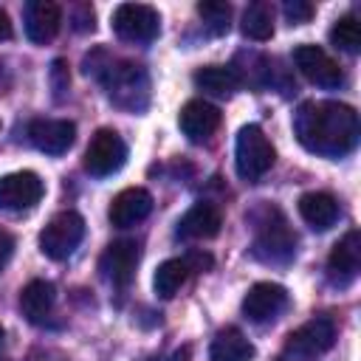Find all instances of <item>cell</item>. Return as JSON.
Instances as JSON below:
<instances>
[{"mask_svg":"<svg viewBox=\"0 0 361 361\" xmlns=\"http://www.w3.org/2000/svg\"><path fill=\"white\" fill-rule=\"evenodd\" d=\"M127 161V144L124 138L110 130V127H102L90 135L87 141V149H85V158H82V166L93 175V178H107L113 172H118Z\"/></svg>","mask_w":361,"mask_h":361,"instance_id":"obj_6","label":"cell"},{"mask_svg":"<svg viewBox=\"0 0 361 361\" xmlns=\"http://www.w3.org/2000/svg\"><path fill=\"white\" fill-rule=\"evenodd\" d=\"M293 133L307 152L341 158L355 149L358 113L344 102H302L293 113Z\"/></svg>","mask_w":361,"mask_h":361,"instance_id":"obj_1","label":"cell"},{"mask_svg":"<svg viewBox=\"0 0 361 361\" xmlns=\"http://www.w3.org/2000/svg\"><path fill=\"white\" fill-rule=\"evenodd\" d=\"M195 87L209 93V96H217V99H228L240 90V73L228 65H203L195 71L192 76Z\"/></svg>","mask_w":361,"mask_h":361,"instance_id":"obj_21","label":"cell"},{"mask_svg":"<svg viewBox=\"0 0 361 361\" xmlns=\"http://www.w3.org/2000/svg\"><path fill=\"white\" fill-rule=\"evenodd\" d=\"M189 355H192L189 347H178V350H172L169 355H158V358H149V361H189Z\"/></svg>","mask_w":361,"mask_h":361,"instance_id":"obj_31","label":"cell"},{"mask_svg":"<svg viewBox=\"0 0 361 361\" xmlns=\"http://www.w3.org/2000/svg\"><path fill=\"white\" fill-rule=\"evenodd\" d=\"M282 14H285V20L290 25H302V23H307L313 17V3H307V0H285L282 3Z\"/></svg>","mask_w":361,"mask_h":361,"instance_id":"obj_27","label":"cell"},{"mask_svg":"<svg viewBox=\"0 0 361 361\" xmlns=\"http://www.w3.org/2000/svg\"><path fill=\"white\" fill-rule=\"evenodd\" d=\"M197 14H200L203 25L209 28V34H214V37L226 34L228 25H231V6L223 3V0H203V3H197Z\"/></svg>","mask_w":361,"mask_h":361,"instance_id":"obj_26","label":"cell"},{"mask_svg":"<svg viewBox=\"0 0 361 361\" xmlns=\"http://www.w3.org/2000/svg\"><path fill=\"white\" fill-rule=\"evenodd\" d=\"M251 254L259 262H271V265H285L293 259L296 234L276 206H265L262 214L257 217V234L251 243Z\"/></svg>","mask_w":361,"mask_h":361,"instance_id":"obj_3","label":"cell"},{"mask_svg":"<svg viewBox=\"0 0 361 361\" xmlns=\"http://www.w3.org/2000/svg\"><path fill=\"white\" fill-rule=\"evenodd\" d=\"M8 37H11V20H8V14L0 8V42L8 39Z\"/></svg>","mask_w":361,"mask_h":361,"instance_id":"obj_32","label":"cell"},{"mask_svg":"<svg viewBox=\"0 0 361 361\" xmlns=\"http://www.w3.org/2000/svg\"><path fill=\"white\" fill-rule=\"evenodd\" d=\"M327 268H330V274H333L341 285H347V282L355 279V274H358V268H361V231H358V228H350V231L333 245L330 259H327Z\"/></svg>","mask_w":361,"mask_h":361,"instance_id":"obj_18","label":"cell"},{"mask_svg":"<svg viewBox=\"0 0 361 361\" xmlns=\"http://www.w3.org/2000/svg\"><path fill=\"white\" fill-rule=\"evenodd\" d=\"M336 341V324L330 316H316L310 322H305L302 327H296L288 336V353L296 355H322L333 347Z\"/></svg>","mask_w":361,"mask_h":361,"instance_id":"obj_13","label":"cell"},{"mask_svg":"<svg viewBox=\"0 0 361 361\" xmlns=\"http://www.w3.org/2000/svg\"><path fill=\"white\" fill-rule=\"evenodd\" d=\"M240 28L248 39H257V42L271 39L274 37V8H271V3H265V0L248 3V8L243 11Z\"/></svg>","mask_w":361,"mask_h":361,"instance_id":"obj_23","label":"cell"},{"mask_svg":"<svg viewBox=\"0 0 361 361\" xmlns=\"http://www.w3.org/2000/svg\"><path fill=\"white\" fill-rule=\"evenodd\" d=\"M152 212V195L144 189V186H130V189H121L110 209H107V217L116 228H130L141 220H147Z\"/></svg>","mask_w":361,"mask_h":361,"instance_id":"obj_15","label":"cell"},{"mask_svg":"<svg viewBox=\"0 0 361 361\" xmlns=\"http://www.w3.org/2000/svg\"><path fill=\"white\" fill-rule=\"evenodd\" d=\"M31 144L45 155H62L76 138V124L68 118H34L28 124Z\"/></svg>","mask_w":361,"mask_h":361,"instance_id":"obj_14","label":"cell"},{"mask_svg":"<svg viewBox=\"0 0 361 361\" xmlns=\"http://www.w3.org/2000/svg\"><path fill=\"white\" fill-rule=\"evenodd\" d=\"M299 217L313 228V231H327L338 220V203L330 192H305L296 203Z\"/></svg>","mask_w":361,"mask_h":361,"instance_id":"obj_19","label":"cell"},{"mask_svg":"<svg viewBox=\"0 0 361 361\" xmlns=\"http://www.w3.org/2000/svg\"><path fill=\"white\" fill-rule=\"evenodd\" d=\"M3 341H6V330H3V324H0V347H3Z\"/></svg>","mask_w":361,"mask_h":361,"instance_id":"obj_33","label":"cell"},{"mask_svg":"<svg viewBox=\"0 0 361 361\" xmlns=\"http://www.w3.org/2000/svg\"><path fill=\"white\" fill-rule=\"evenodd\" d=\"M11 254H14V237L0 226V271L6 268V262L11 259Z\"/></svg>","mask_w":361,"mask_h":361,"instance_id":"obj_30","label":"cell"},{"mask_svg":"<svg viewBox=\"0 0 361 361\" xmlns=\"http://www.w3.org/2000/svg\"><path fill=\"white\" fill-rule=\"evenodd\" d=\"M183 262H186L189 274H203V271L212 268V257H209L206 251H189V254L183 257Z\"/></svg>","mask_w":361,"mask_h":361,"instance_id":"obj_28","label":"cell"},{"mask_svg":"<svg viewBox=\"0 0 361 361\" xmlns=\"http://www.w3.org/2000/svg\"><path fill=\"white\" fill-rule=\"evenodd\" d=\"M51 82H54V90H56V99L62 96V90H68V65H65V59H56L54 62V68H51Z\"/></svg>","mask_w":361,"mask_h":361,"instance_id":"obj_29","label":"cell"},{"mask_svg":"<svg viewBox=\"0 0 361 361\" xmlns=\"http://www.w3.org/2000/svg\"><path fill=\"white\" fill-rule=\"evenodd\" d=\"M138 259H141V245L135 240H113L99 257V271L110 285L124 288L133 282Z\"/></svg>","mask_w":361,"mask_h":361,"instance_id":"obj_10","label":"cell"},{"mask_svg":"<svg viewBox=\"0 0 361 361\" xmlns=\"http://www.w3.org/2000/svg\"><path fill=\"white\" fill-rule=\"evenodd\" d=\"M276 161V149L274 144L268 141V135L262 133L259 124H245L240 127L237 133V141H234V166H237V175L248 183H257Z\"/></svg>","mask_w":361,"mask_h":361,"instance_id":"obj_4","label":"cell"},{"mask_svg":"<svg viewBox=\"0 0 361 361\" xmlns=\"http://www.w3.org/2000/svg\"><path fill=\"white\" fill-rule=\"evenodd\" d=\"M23 20H25V37L34 45H45V42H51L56 37L59 23H62V11L51 0H31L25 6Z\"/></svg>","mask_w":361,"mask_h":361,"instance_id":"obj_17","label":"cell"},{"mask_svg":"<svg viewBox=\"0 0 361 361\" xmlns=\"http://www.w3.org/2000/svg\"><path fill=\"white\" fill-rule=\"evenodd\" d=\"M178 127L192 144H203L217 133L220 110L206 99H189L178 113Z\"/></svg>","mask_w":361,"mask_h":361,"instance_id":"obj_12","label":"cell"},{"mask_svg":"<svg viewBox=\"0 0 361 361\" xmlns=\"http://www.w3.org/2000/svg\"><path fill=\"white\" fill-rule=\"evenodd\" d=\"M293 65L307 82H313L319 87H338L344 82L338 62L322 45H310V42L296 45L293 48Z\"/></svg>","mask_w":361,"mask_h":361,"instance_id":"obj_8","label":"cell"},{"mask_svg":"<svg viewBox=\"0 0 361 361\" xmlns=\"http://www.w3.org/2000/svg\"><path fill=\"white\" fill-rule=\"evenodd\" d=\"M254 344L243 336L237 327H226L212 338L209 347V361H251L254 358Z\"/></svg>","mask_w":361,"mask_h":361,"instance_id":"obj_22","label":"cell"},{"mask_svg":"<svg viewBox=\"0 0 361 361\" xmlns=\"http://www.w3.org/2000/svg\"><path fill=\"white\" fill-rule=\"evenodd\" d=\"M42 180L31 169L8 172L0 178V209L3 212H28L42 200Z\"/></svg>","mask_w":361,"mask_h":361,"instance_id":"obj_9","label":"cell"},{"mask_svg":"<svg viewBox=\"0 0 361 361\" xmlns=\"http://www.w3.org/2000/svg\"><path fill=\"white\" fill-rule=\"evenodd\" d=\"M102 79L107 99L124 110H144L149 102V79L147 71L127 59H107L102 68L90 71Z\"/></svg>","mask_w":361,"mask_h":361,"instance_id":"obj_2","label":"cell"},{"mask_svg":"<svg viewBox=\"0 0 361 361\" xmlns=\"http://www.w3.org/2000/svg\"><path fill=\"white\" fill-rule=\"evenodd\" d=\"M82 240H85V220H82V214H76V212H59L39 231V251L48 259H56L59 262V259H68L79 248Z\"/></svg>","mask_w":361,"mask_h":361,"instance_id":"obj_5","label":"cell"},{"mask_svg":"<svg viewBox=\"0 0 361 361\" xmlns=\"http://www.w3.org/2000/svg\"><path fill=\"white\" fill-rule=\"evenodd\" d=\"M288 305V290L276 282H257L243 296V316L254 324L274 322Z\"/></svg>","mask_w":361,"mask_h":361,"instance_id":"obj_11","label":"cell"},{"mask_svg":"<svg viewBox=\"0 0 361 361\" xmlns=\"http://www.w3.org/2000/svg\"><path fill=\"white\" fill-rule=\"evenodd\" d=\"M110 25L124 42H152L161 34V14L144 3H121L116 6Z\"/></svg>","mask_w":361,"mask_h":361,"instance_id":"obj_7","label":"cell"},{"mask_svg":"<svg viewBox=\"0 0 361 361\" xmlns=\"http://www.w3.org/2000/svg\"><path fill=\"white\" fill-rule=\"evenodd\" d=\"M330 42L344 54H358L361 51V23L353 14L338 17L330 28Z\"/></svg>","mask_w":361,"mask_h":361,"instance_id":"obj_25","label":"cell"},{"mask_svg":"<svg viewBox=\"0 0 361 361\" xmlns=\"http://www.w3.org/2000/svg\"><path fill=\"white\" fill-rule=\"evenodd\" d=\"M189 279V268L183 262V257H175V259H164L158 268H155V276H152V288L161 299H172L180 285Z\"/></svg>","mask_w":361,"mask_h":361,"instance_id":"obj_24","label":"cell"},{"mask_svg":"<svg viewBox=\"0 0 361 361\" xmlns=\"http://www.w3.org/2000/svg\"><path fill=\"white\" fill-rule=\"evenodd\" d=\"M56 305V288L48 279H31L20 290V310L31 324H45Z\"/></svg>","mask_w":361,"mask_h":361,"instance_id":"obj_20","label":"cell"},{"mask_svg":"<svg viewBox=\"0 0 361 361\" xmlns=\"http://www.w3.org/2000/svg\"><path fill=\"white\" fill-rule=\"evenodd\" d=\"M220 226H223L220 209L214 203L197 200L178 220V237H183V240H209V237L220 234Z\"/></svg>","mask_w":361,"mask_h":361,"instance_id":"obj_16","label":"cell"}]
</instances>
